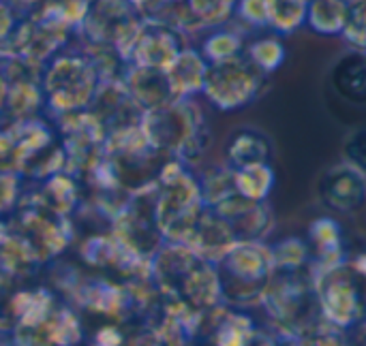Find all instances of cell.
I'll list each match as a JSON object with an SVG mask.
<instances>
[{
  "mask_svg": "<svg viewBox=\"0 0 366 346\" xmlns=\"http://www.w3.org/2000/svg\"><path fill=\"white\" fill-rule=\"evenodd\" d=\"M208 66L210 62L202 56L197 47L189 45L187 49H182L167 68V77L176 98H193L195 94H202Z\"/></svg>",
  "mask_w": 366,
  "mask_h": 346,
  "instance_id": "603a6c76",
  "label": "cell"
},
{
  "mask_svg": "<svg viewBox=\"0 0 366 346\" xmlns=\"http://www.w3.org/2000/svg\"><path fill=\"white\" fill-rule=\"evenodd\" d=\"M247 346H292V340L283 338L270 327H257V332L251 336Z\"/></svg>",
  "mask_w": 366,
  "mask_h": 346,
  "instance_id": "b9f144b4",
  "label": "cell"
},
{
  "mask_svg": "<svg viewBox=\"0 0 366 346\" xmlns=\"http://www.w3.org/2000/svg\"><path fill=\"white\" fill-rule=\"evenodd\" d=\"M202 30H212L229 24L236 15L238 0H184Z\"/></svg>",
  "mask_w": 366,
  "mask_h": 346,
  "instance_id": "d6a6232c",
  "label": "cell"
},
{
  "mask_svg": "<svg viewBox=\"0 0 366 346\" xmlns=\"http://www.w3.org/2000/svg\"><path fill=\"white\" fill-rule=\"evenodd\" d=\"M21 152L15 139V133L9 124L0 126V171H21Z\"/></svg>",
  "mask_w": 366,
  "mask_h": 346,
  "instance_id": "74e56055",
  "label": "cell"
},
{
  "mask_svg": "<svg viewBox=\"0 0 366 346\" xmlns=\"http://www.w3.org/2000/svg\"><path fill=\"white\" fill-rule=\"evenodd\" d=\"M21 17L26 15H21L9 0H0V56H4L9 41L13 39Z\"/></svg>",
  "mask_w": 366,
  "mask_h": 346,
  "instance_id": "ab89813d",
  "label": "cell"
},
{
  "mask_svg": "<svg viewBox=\"0 0 366 346\" xmlns=\"http://www.w3.org/2000/svg\"><path fill=\"white\" fill-rule=\"evenodd\" d=\"M103 83V75L97 68L88 51L75 41L56 54L41 71V86L45 92V116H56L88 109Z\"/></svg>",
  "mask_w": 366,
  "mask_h": 346,
  "instance_id": "277c9868",
  "label": "cell"
},
{
  "mask_svg": "<svg viewBox=\"0 0 366 346\" xmlns=\"http://www.w3.org/2000/svg\"><path fill=\"white\" fill-rule=\"evenodd\" d=\"M142 128L159 154L178 158L193 169L204 161L212 143L208 122L193 98H176L159 109L146 111Z\"/></svg>",
  "mask_w": 366,
  "mask_h": 346,
  "instance_id": "7a4b0ae2",
  "label": "cell"
},
{
  "mask_svg": "<svg viewBox=\"0 0 366 346\" xmlns=\"http://www.w3.org/2000/svg\"><path fill=\"white\" fill-rule=\"evenodd\" d=\"M187 47L189 36L178 28L163 21L144 19V26L131 47L129 64L167 71L169 64L178 58V54Z\"/></svg>",
  "mask_w": 366,
  "mask_h": 346,
  "instance_id": "8fae6325",
  "label": "cell"
},
{
  "mask_svg": "<svg viewBox=\"0 0 366 346\" xmlns=\"http://www.w3.org/2000/svg\"><path fill=\"white\" fill-rule=\"evenodd\" d=\"M347 334H354V342H352L354 346H366V317Z\"/></svg>",
  "mask_w": 366,
  "mask_h": 346,
  "instance_id": "f6af8a7d",
  "label": "cell"
},
{
  "mask_svg": "<svg viewBox=\"0 0 366 346\" xmlns=\"http://www.w3.org/2000/svg\"><path fill=\"white\" fill-rule=\"evenodd\" d=\"M6 308L15 325H39L49 321L58 308V300L49 287H24L9 297Z\"/></svg>",
  "mask_w": 366,
  "mask_h": 346,
  "instance_id": "cb8c5ba5",
  "label": "cell"
},
{
  "mask_svg": "<svg viewBox=\"0 0 366 346\" xmlns=\"http://www.w3.org/2000/svg\"><path fill=\"white\" fill-rule=\"evenodd\" d=\"M272 156H274L272 139L255 126L236 128L225 146V163L234 169L255 163H272Z\"/></svg>",
  "mask_w": 366,
  "mask_h": 346,
  "instance_id": "44dd1931",
  "label": "cell"
},
{
  "mask_svg": "<svg viewBox=\"0 0 366 346\" xmlns=\"http://www.w3.org/2000/svg\"><path fill=\"white\" fill-rule=\"evenodd\" d=\"M315 193L326 210L335 214H356L366 205V175L343 161L320 175Z\"/></svg>",
  "mask_w": 366,
  "mask_h": 346,
  "instance_id": "7c38bea8",
  "label": "cell"
},
{
  "mask_svg": "<svg viewBox=\"0 0 366 346\" xmlns=\"http://www.w3.org/2000/svg\"><path fill=\"white\" fill-rule=\"evenodd\" d=\"M217 265L223 302L234 308H253L274 276L272 250L266 242H238Z\"/></svg>",
  "mask_w": 366,
  "mask_h": 346,
  "instance_id": "8992f818",
  "label": "cell"
},
{
  "mask_svg": "<svg viewBox=\"0 0 366 346\" xmlns=\"http://www.w3.org/2000/svg\"><path fill=\"white\" fill-rule=\"evenodd\" d=\"M270 250H272L274 272H281V274H296V272H307V270H311L313 255H311V246H309L307 240H300V238H285V240L272 244Z\"/></svg>",
  "mask_w": 366,
  "mask_h": 346,
  "instance_id": "f1b7e54d",
  "label": "cell"
},
{
  "mask_svg": "<svg viewBox=\"0 0 366 346\" xmlns=\"http://www.w3.org/2000/svg\"><path fill=\"white\" fill-rule=\"evenodd\" d=\"M313 255L311 268H335L345 263L347 250H345V238L339 220L332 216H322L309 225V238H307Z\"/></svg>",
  "mask_w": 366,
  "mask_h": 346,
  "instance_id": "ffe728a7",
  "label": "cell"
},
{
  "mask_svg": "<svg viewBox=\"0 0 366 346\" xmlns=\"http://www.w3.org/2000/svg\"><path fill=\"white\" fill-rule=\"evenodd\" d=\"M268 28L277 34H292L307 24L309 0H266Z\"/></svg>",
  "mask_w": 366,
  "mask_h": 346,
  "instance_id": "4dcf8cb0",
  "label": "cell"
},
{
  "mask_svg": "<svg viewBox=\"0 0 366 346\" xmlns=\"http://www.w3.org/2000/svg\"><path fill=\"white\" fill-rule=\"evenodd\" d=\"M350 19L347 0H309L307 26L322 36H343Z\"/></svg>",
  "mask_w": 366,
  "mask_h": 346,
  "instance_id": "d4e9b609",
  "label": "cell"
},
{
  "mask_svg": "<svg viewBox=\"0 0 366 346\" xmlns=\"http://www.w3.org/2000/svg\"><path fill=\"white\" fill-rule=\"evenodd\" d=\"M365 297H366V285H365Z\"/></svg>",
  "mask_w": 366,
  "mask_h": 346,
  "instance_id": "c3c4849f",
  "label": "cell"
},
{
  "mask_svg": "<svg viewBox=\"0 0 366 346\" xmlns=\"http://www.w3.org/2000/svg\"><path fill=\"white\" fill-rule=\"evenodd\" d=\"M0 346H11L9 338H2V336H0Z\"/></svg>",
  "mask_w": 366,
  "mask_h": 346,
  "instance_id": "7dc6e473",
  "label": "cell"
},
{
  "mask_svg": "<svg viewBox=\"0 0 366 346\" xmlns=\"http://www.w3.org/2000/svg\"><path fill=\"white\" fill-rule=\"evenodd\" d=\"M90 109L99 116L105 131H118L124 126L142 124L144 109L133 101L122 79H105L90 105Z\"/></svg>",
  "mask_w": 366,
  "mask_h": 346,
  "instance_id": "9a60e30c",
  "label": "cell"
},
{
  "mask_svg": "<svg viewBox=\"0 0 366 346\" xmlns=\"http://www.w3.org/2000/svg\"><path fill=\"white\" fill-rule=\"evenodd\" d=\"M43 261L32 244L17 231L11 216L0 220V274L6 280H26L41 270Z\"/></svg>",
  "mask_w": 366,
  "mask_h": 346,
  "instance_id": "e0dca14e",
  "label": "cell"
},
{
  "mask_svg": "<svg viewBox=\"0 0 366 346\" xmlns=\"http://www.w3.org/2000/svg\"><path fill=\"white\" fill-rule=\"evenodd\" d=\"M11 220L17 227V231L32 244L43 265L60 259L75 238L73 220L69 216H58L51 210H47L36 199L34 190L21 195Z\"/></svg>",
  "mask_w": 366,
  "mask_h": 346,
  "instance_id": "9c48e42d",
  "label": "cell"
},
{
  "mask_svg": "<svg viewBox=\"0 0 366 346\" xmlns=\"http://www.w3.org/2000/svg\"><path fill=\"white\" fill-rule=\"evenodd\" d=\"M259 308L268 317L270 330L287 340H296L300 334L324 321L311 270L296 274L274 272Z\"/></svg>",
  "mask_w": 366,
  "mask_h": 346,
  "instance_id": "5b68a950",
  "label": "cell"
},
{
  "mask_svg": "<svg viewBox=\"0 0 366 346\" xmlns=\"http://www.w3.org/2000/svg\"><path fill=\"white\" fill-rule=\"evenodd\" d=\"M49 334L54 346H79L84 342L86 332L75 306L66 302L58 304V308L49 317Z\"/></svg>",
  "mask_w": 366,
  "mask_h": 346,
  "instance_id": "f546056e",
  "label": "cell"
},
{
  "mask_svg": "<svg viewBox=\"0 0 366 346\" xmlns=\"http://www.w3.org/2000/svg\"><path fill=\"white\" fill-rule=\"evenodd\" d=\"M236 244H238V238L232 225L223 216H219L214 210L206 208L187 246H191L206 261L219 263Z\"/></svg>",
  "mask_w": 366,
  "mask_h": 346,
  "instance_id": "d6986e66",
  "label": "cell"
},
{
  "mask_svg": "<svg viewBox=\"0 0 366 346\" xmlns=\"http://www.w3.org/2000/svg\"><path fill=\"white\" fill-rule=\"evenodd\" d=\"M268 75L262 73L244 54L208 66L202 94L219 111H238L251 105L266 88Z\"/></svg>",
  "mask_w": 366,
  "mask_h": 346,
  "instance_id": "30bf717a",
  "label": "cell"
},
{
  "mask_svg": "<svg viewBox=\"0 0 366 346\" xmlns=\"http://www.w3.org/2000/svg\"><path fill=\"white\" fill-rule=\"evenodd\" d=\"M343 39L350 47L366 49V0L350 2V19L343 30Z\"/></svg>",
  "mask_w": 366,
  "mask_h": 346,
  "instance_id": "d590c367",
  "label": "cell"
},
{
  "mask_svg": "<svg viewBox=\"0 0 366 346\" xmlns=\"http://www.w3.org/2000/svg\"><path fill=\"white\" fill-rule=\"evenodd\" d=\"M328 86L343 103L366 107V49L350 47L328 68Z\"/></svg>",
  "mask_w": 366,
  "mask_h": 346,
  "instance_id": "2e32d148",
  "label": "cell"
},
{
  "mask_svg": "<svg viewBox=\"0 0 366 346\" xmlns=\"http://www.w3.org/2000/svg\"><path fill=\"white\" fill-rule=\"evenodd\" d=\"M247 49V39H244V30L240 28H232L229 24L221 26V28H212L206 39L199 45L202 56L210 62H225L232 58L242 56Z\"/></svg>",
  "mask_w": 366,
  "mask_h": 346,
  "instance_id": "484cf974",
  "label": "cell"
},
{
  "mask_svg": "<svg viewBox=\"0 0 366 346\" xmlns=\"http://www.w3.org/2000/svg\"><path fill=\"white\" fill-rule=\"evenodd\" d=\"M244 56L266 75H272L277 68L283 66L285 58H287V49L283 45V41L277 34L270 36H259L247 43Z\"/></svg>",
  "mask_w": 366,
  "mask_h": 346,
  "instance_id": "1f68e13d",
  "label": "cell"
},
{
  "mask_svg": "<svg viewBox=\"0 0 366 346\" xmlns=\"http://www.w3.org/2000/svg\"><path fill=\"white\" fill-rule=\"evenodd\" d=\"M206 205L193 167L178 158H165L157 175L154 218L165 242L189 244Z\"/></svg>",
  "mask_w": 366,
  "mask_h": 346,
  "instance_id": "3957f363",
  "label": "cell"
},
{
  "mask_svg": "<svg viewBox=\"0 0 366 346\" xmlns=\"http://www.w3.org/2000/svg\"><path fill=\"white\" fill-rule=\"evenodd\" d=\"M127 345V332L120 327V323H107L101 325L94 336L90 346H124Z\"/></svg>",
  "mask_w": 366,
  "mask_h": 346,
  "instance_id": "60d3db41",
  "label": "cell"
},
{
  "mask_svg": "<svg viewBox=\"0 0 366 346\" xmlns=\"http://www.w3.org/2000/svg\"><path fill=\"white\" fill-rule=\"evenodd\" d=\"M347 263H350V268L356 272V276L366 285V253H360V255H356V257H350Z\"/></svg>",
  "mask_w": 366,
  "mask_h": 346,
  "instance_id": "ee69618b",
  "label": "cell"
},
{
  "mask_svg": "<svg viewBox=\"0 0 366 346\" xmlns=\"http://www.w3.org/2000/svg\"><path fill=\"white\" fill-rule=\"evenodd\" d=\"M32 190L36 199L58 216L73 218V214H77L84 203L81 182L69 171H60V173L49 175L43 182H36V188Z\"/></svg>",
  "mask_w": 366,
  "mask_h": 346,
  "instance_id": "7402d4cb",
  "label": "cell"
},
{
  "mask_svg": "<svg viewBox=\"0 0 366 346\" xmlns=\"http://www.w3.org/2000/svg\"><path fill=\"white\" fill-rule=\"evenodd\" d=\"M292 346H354L347 332L332 327L326 321H320L305 334H300L296 340H292Z\"/></svg>",
  "mask_w": 366,
  "mask_h": 346,
  "instance_id": "836d02e7",
  "label": "cell"
},
{
  "mask_svg": "<svg viewBox=\"0 0 366 346\" xmlns=\"http://www.w3.org/2000/svg\"><path fill=\"white\" fill-rule=\"evenodd\" d=\"M4 283H6V278L0 274V295H2V289H4Z\"/></svg>",
  "mask_w": 366,
  "mask_h": 346,
  "instance_id": "bcb514c9",
  "label": "cell"
},
{
  "mask_svg": "<svg viewBox=\"0 0 366 346\" xmlns=\"http://www.w3.org/2000/svg\"><path fill=\"white\" fill-rule=\"evenodd\" d=\"M247 28H268V2L266 0H238L236 15Z\"/></svg>",
  "mask_w": 366,
  "mask_h": 346,
  "instance_id": "f35d334b",
  "label": "cell"
},
{
  "mask_svg": "<svg viewBox=\"0 0 366 346\" xmlns=\"http://www.w3.org/2000/svg\"><path fill=\"white\" fill-rule=\"evenodd\" d=\"M197 180H199V190H202V199L206 208H217L221 201L238 193L234 167H229L227 163L204 167L197 173Z\"/></svg>",
  "mask_w": 366,
  "mask_h": 346,
  "instance_id": "4316f807",
  "label": "cell"
},
{
  "mask_svg": "<svg viewBox=\"0 0 366 346\" xmlns=\"http://www.w3.org/2000/svg\"><path fill=\"white\" fill-rule=\"evenodd\" d=\"M210 210L232 225L238 242H266V238L274 231V212L266 201H251L236 193Z\"/></svg>",
  "mask_w": 366,
  "mask_h": 346,
  "instance_id": "4fadbf2b",
  "label": "cell"
},
{
  "mask_svg": "<svg viewBox=\"0 0 366 346\" xmlns=\"http://www.w3.org/2000/svg\"><path fill=\"white\" fill-rule=\"evenodd\" d=\"M122 81H124L127 90L131 92L133 101L144 111H152V109H159V107L176 101V94L172 90L167 71L129 64L127 71H124Z\"/></svg>",
  "mask_w": 366,
  "mask_h": 346,
  "instance_id": "ac0fdd59",
  "label": "cell"
},
{
  "mask_svg": "<svg viewBox=\"0 0 366 346\" xmlns=\"http://www.w3.org/2000/svg\"><path fill=\"white\" fill-rule=\"evenodd\" d=\"M24 195V178L13 171H0V220L15 214Z\"/></svg>",
  "mask_w": 366,
  "mask_h": 346,
  "instance_id": "e575fe53",
  "label": "cell"
},
{
  "mask_svg": "<svg viewBox=\"0 0 366 346\" xmlns=\"http://www.w3.org/2000/svg\"><path fill=\"white\" fill-rule=\"evenodd\" d=\"M144 26V17L131 0H92L75 39L114 47L127 62Z\"/></svg>",
  "mask_w": 366,
  "mask_h": 346,
  "instance_id": "ba28073f",
  "label": "cell"
},
{
  "mask_svg": "<svg viewBox=\"0 0 366 346\" xmlns=\"http://www.w3.org/2000/svg\"><path fill=\"white\" fill-rule=\"evenodd\" d=\"M236 188L242 197L251 201H266L277 184V173L270 163H255L240 169H234Z\"/></svg>",
  "mask_w": 366,
  "mask_h": 346,
  "instance_id": "83f0119b",
  "label": "cell"
},
{
  "mask_svg": "<svg viewBox=\"0 0 366 346\" xmlns=\"http://www.w3.org/2000/svg\"><path fill=\"white\" fill-rule=\"evenodd\" d=\"M255 332L257 323L244 308L223 304L204 315L197 340H206L208 346H247Z\"/></svg>",
  "mask_w": 366,
  "mask_h": 346,
  "instance_id": "5bb4252c",
  "label": "cell"
},
{
  "mask_svg": "<svg viewBox=\"0 0 366 346\" xmlns=\"http://www.w3.org/2000/svg\"><path fill=\"white\" fill-rule=\"evenodd\" d=\"M347 2H354V0H347Z\"/></svg>",
  "mask_w": 366,
  "mask_h": 346,
  "instance_id": "681fc988",
  "label": "cell"
},
{
  "mask_svg": "<svg viewBox=\"0 0 366 346\" xmlns=\"http://www.w3.org/2000/svg\"><path fill=\"white\" fill-rule=\"evenodd\" d=\"M322 319L337 330L350 332L366 317L365 283L350 263L335 268H311Z\"/></svg>",
  "mask_w": 366,
  "mask_h": 346,
  "instance_id": "52a82bcc",
  "label": "cell"
},
{
  "mask_svg": "<svg viewBox=\"0 0 366 346\" xmlns=\"http://www.w3.org/2000/svg\"><path fill=\"white\" fill-rule=\"evenodd\" d=\"M6 96H9V77H6V68H4V56H0V124H2V116H4Z\"/></svg>",
  "mask_w": 366,
  "mask_h": 346,
  "instance_id": "7bdbcfd3",
  "label": "cell"
},
{
  "mask_svg": "<svg viewBox=\"0 0 366 346\" xmlns=\"http://www.w3.org/2000/svg\"><path fill=\"white\" fill-rule=\"evenodd\" d=\"M341 154L347 165L366 175V128H356L345 135L341 143Z\"/></svg>",
  "mask_w": 366,
  "mask_h": 346,
  "instance_id": "8d00e7d4",
  "label": "cell"
},
{
  "mask_svg": "<svg viewBox=\"0 0 366 346\" xmlns=\"http://www.w3.org/2000/svg\"><path fill=\"white\" fill-rule=\"evenodd\" d=\"M152 280L163 295L176 297L197 312H210L225 304L217 265L187 244H161L152 255Z\"/></svg>",
  "mask_w": 366,
  "mask_h": 346,
  "instance_id": "6da1fadb",
  "label": "cell"
}]
</instances>
